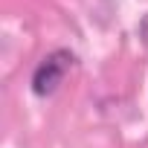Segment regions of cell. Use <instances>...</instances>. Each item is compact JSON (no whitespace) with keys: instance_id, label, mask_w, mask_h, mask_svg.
Listing matches in <instances>:
<instances>
[{"instance_id":"6da1fadb","label":"cell","mask_w":148,"mask_h":148,"mask_svg":"<svg viewBox=\"0 0 148 148\" xmlns=\"http://www.w3.org/2000/svg\"><path fill=\"white\" fill-rule=\"evenodd\" d=\"M73 64H76V55H73V52H67V49L49 52L35 67V73H32V90H35V96H52L61 87L64 76L73 70Z\"/></svg>"},{"instance_id":"7a4b0ae2","label":"cell","mask_w":148,"mask_h":148,"mask_svg":"<svg viewBox=\"0 0 148 148\" xmlns=\"http://www.w3.org/2000/svg\"><path fill=\"white\" fill-rule=\"evenodd\" d=\"M139 41L145 44V49H148V15L139 21Z\"/></svg>"}]
</instances>
